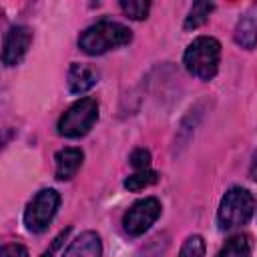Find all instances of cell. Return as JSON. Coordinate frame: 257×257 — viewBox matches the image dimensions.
Wrapping results in <instances>:
<instances>
[{
    "mask_svg": "<svg viewBox=\"0 0 257 257\" xmlns=\"http://www.w3.org/2000/svg\"><path fill=\"white\" fill-rule=\"evenodd\" d=\"M133 40V32L118 24V22H110V20H100L88 28H84L78 36V46L82 52L96 56V54H104L112 48L124 46Z\"/></svg>",
    "mask_w": 257,
    "mask_h": 257,
    "instance_id": "obj_1",
    "label": "cell"
},
{
    "mask_svg": "<svg viewBox=\"0 0 257 257\" xmlns=\"http://www.w3.org/2000/svg\"><path fill=\"white\" fill-rule=\"evenodd\" d=\"M183 60L193 76L201 80H211L219 70L221 44L213 36H199L187 46Z\"/></svg>",
    "mask_w": 257,
    "mask_h": 257,
    "instance_id": "obj_2",
    "label": "cell"
},
{
    "mask_svg": "<svg viewBox=\"0 0 257 257\" xmlns=\"http://www.w3.org/2000/svg\"><path fill=\"white\" fill-rule=\"evenodd\" d=\"M253 213H255V197L251 195V191L243 187H231L221 199L217 211V223L223 231H231L245 225L253 217Z\"/></svg>",
    "mask_w": 257,
    "mask_h": 257,
    "instance_id": "obj_3",
    "label": "cell"
},
{
    "mask_svg": "<svg viewBox=\"0 0 257 257\" xmlns=\"http://www.w3.org/2000/svg\"><path fill=\"white\" fill-rule=\"evenodd\" d=\"M98 118V102L92 96H84L70 104L58 118V135L66 139L84 137Z\"/></svg>",
    "mask_w": 257,
    "mask_h": 257,
    "instance_id": "obj_4",
    "label": "cell"
},
{
    "mask_svg": "<svg viewBox=\"0 0 257 257\" xmlns=\"http://www.w3.org/2000/svg\"><path fill=\"white\" fill-rule=\"evenodd\" d=\"M60 205V195L54 189L38 191L24 211V225L32 233H42L54 219Z\"/></svg>",
    "mask_w": 257,
    "mask_h": 257,
    "instance_id": "obj_5",
    "label": "cell"
},
{
    "mask_svg": "<svg viewBox=\"0 0 257 257\" xmlns=\"http://www.w3.org/2000/svg\"><path fill=\"white\" fill-rule=\"evenodd\" d=\"M161 217V203L155 197H145L133 203L122 215V229L131 237H139L151 229V225Z\"/></svg>",
    "mask_w": 257,
    "mask_h": 257,
    "instance_id": "obj_6",
    "label": "cell"
},
{
    "mask_svg": "<svg viewBox=\"0 0 257 257\" xmlns=\"http://www.w3.org/2000/svg\"><path fill=\"white\" fill-rule=\"evenodd\" d=\"M30 42H32V32L28 26H12L4 36V48H2L4 66H16L28 52Z\"/></svg>",
    "mask_w": 257,
    "mask_h": 257,
    "instance_id": "obj_7",
    "label": "cell"
},
{
    "mask_svg": "<svg viewBox=\"0 0 257 257\" xmlns=\"http://www.w3.org/2000/svg\"><path fill=\"white\" fill-rule=\"evenodd\" d=\"M82 151L76 149V147H66V149H60L56 155H54V175L58 181H68L76 175V171L80 169L82 165Z\"/></svg>",
    "mask_w": 257,
    "mask_h": 257,
    "instance_id": "obj_8",
    "label": "cell"
},
{
    "mask_svg": "<svg viewBox=\"0 0 257 257\" xmlns=\"http://www.w3.org/2000/svg\"><path fill=\"white\" fill-rule=\"evenodd\" d=\"M96 82H98V72H96L94 66L80 64V62H72L70 64V70H68V90L72 94H82V92L90 90Z\"/></svg>",
    "mask_w": 257,
    "mask_h": 257,
    "instance_id": "obj_9",
    "label": "cell"
},
{
    "mask_svg": "<svg viewBox=\"0 0 257 257\" xmlns=\"http://www.w3.org/2000/svg\"><path fill=\"white\" fill-rule=\"evenodd\" d=\"M235 42L247 50L257 46V4H253L235 26Z\"/></svg>",
    "mask_w": 257,
    "mask_h": 257,
    "instance_id": "obj_10",
    "label": "cell"
},
{
    "mask_svg": "<svg viewBox=\"0 0 257 257\" xmlns=\"http://www.w3.org/2000/svg\"><path fill=\"white\" fill-rule=\"evenodd\" d=\"M100 255H102L100 237L94 231H84L68 245L62 257H100Z\"/></svg>",
    "mask_w": 257,
    "mask_h": 257,
    "instance_id": "obj_11",
    "label": "cell"
},
{
    "mask_svg": "<svg viewBox=\"0 0 257 257\" xmlns=\"http://www.w3.org/2000/svg\"><path fill=\"white\" fill-rule=\"evenodd\" d=\"M217 257H251V241L247 235H233L219 249Z\"/></svg>",
    "mask_w": 257,
    "mask_h": 257,
    "instance_id": "obj_12",
    "label": "cell"
},
{
    "mask_svg": "<svg viewBox=\"0 0 257 257\" xmlns=\"http://www.w3.org/2000/svg\"><path fill=\"white\" fill-rule=\"evenodd\" d=\"M213 8H215L213 2H195L193 8L189 10V16L185 18V24H183L185 30H195L201 24H205L207 18H209V14L213 12Z\"/></svg>",
    "mask_w": 257,
    "mask_h": 257,
    "instance_id": "obj_13",
    "label": "cell"
},
{
    "mask_svg": "<svg viewBox=\"0 0 257 257\" xmlns=\"http://www.w3.org/2000/svg\"><path fill=\"white\" fill-rule=\"evenodd\" d=\"M157 181H159V173H155L151 169H145V171H137L131 177H126L124 179V187L128 191H133V193H139V191L155 185Z\"/></svg>",
    "mask_w": 257,
    "mask_h": 257,
    "instance_id": "obj_14",
    "label": "cell"
},
{
    "mask_svg": "<svg viewBox=\"0 0 257 257\" xmlns=\"http://www.w3.org/2000/svg\"><path fill=\"white\" fill-rule=\"evenodd\" d=\"M120 10L133 18V20H145L149 16V10H151V4L149 2H143V0H122L120 2Z\"/></svg>",
    "mask_w": 257,
    "mask_h": 257,
    "instance_id": "obj_15",
    "label": "cell"
},
{
    "mask_svg": "<svg viewBox=\"0 0 257 257\" xmlns=\"http://www.w3.org/2000/svg\"><path fill=\"white\" fill-rule=\"evenodd\" d=\"M179 257H205V241L201 235H189L179 251Z\"/></svg>",
    "mask_w": 257,
    "mask_h": 257,
    "instance_id": "obj_16",
    "label": "cell"
},
{
    "mask_svg": "<svg viewBox=\"0 0 257 257\" xmlns=\"http://www.w3.org/2000/svg\"><path fill=\"white\" fill-rule=\"evenodd\" d=\"M131 165H133L137 171L149 169V165H151V153H149L147 149H137V151H133V155H131Z\"/></svg>",
    "mask_w": 257,
    "mask_h": 257,
    "instance_id": "obj_17",
    "label": "cell"
},
{
    "mask_svg": "<svg viewBox=\"0 0 257 257\" xmlns=\"http://www.w3.org/2000/svg\"><path fill=\"white\" fill-rule=\"evenodd\" d=\"M0 257H28V249L20 243H8L2 247Z\"/></svg>",
    "mask_w": 257,
    "mask_h": 257,
    "instance_id": "obj_18",
    "label": "cell"
},
{
    "mask_svg": "<svg viewBox=\"0 0 257 257\" xmlns=\"http://www.w3.org/2000/svg\"><path fill=\"white\" fill-rule=\"evenodd\" d=\"M68 233H70V227H66L64 231H60V233H58V235H56V237L52 239L50 247H48V249H46V251L42 253V257H54V253H56V251L60 249V245H62V243H64V239L68 237Z\"/></svg>",
    "mask_w": 257,
    "mask_h": 257,
    "instance_id": "obj_19",
    "label": "cell"
}]
</instances>
